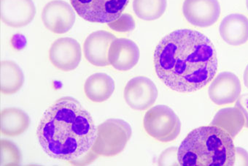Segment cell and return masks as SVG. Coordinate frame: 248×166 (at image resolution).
I'll return each instance as SVG.
<instances>
[{
	"instance_id": "cell-17",
	"label": "cell",
	"mask_w": 248,
	"mask_h": 166,
	"mask_svg": "<svg viewBox=\"0 0 248 166\" xmlns=\"http://www.w3.org/2000/svg\"><path fill=\"white\" fill-rule=\"evenodd\" d=\"M115 88V82L109 75L95 73L86 79L84 92L92 102H103L112 96Z\"/></svg>"
},
{
	"instance_id": "cell-24",
	"label": "cell",
	"mask_w": 248,
	"mask_h": 166,
	"mask_svg": "<svg viewBox=\"0 0 248 166\" xmlns=\"http://www.w3.org/2000/svg\"><path fill=\"white\" fill-rule=\"evenodd\" d=\"M235 107L242 112L245 119V126L248 128V94L240 95L236 100Z\"/></svg>"
},
{
	"instance_id": "cell-11",
	"label": "cell",
	"mask_w": 248,
	"mask_h": 166,
	"mask_svg": "<svg viewBox=\"0 0 248 166\" xmlns=\"http://www.w3.org/2000/svg\"><path fill=\"white\" fill-rule=\"evenodd\" d=\"M36 12L32 0H0L1 20L10 27L28 25L34 20Z\"/></svg>"
},
{
	"instance_id": "cell-13",
	"label": "cell",
	"mask_w": 248,
	"mask_h": 166,
	"mask_svg": "<svg viewBox=\"0 0 248 166\" xmlns=\"http://www.w3.org/2000/svg\"><path fill=\"white\" fill-rule=\"evenodd\" d=\"M116 39L109 32H94L88 36L83 44V52L86 60L96 67H107L109 64L108 54L111 43Z\"/></svg>"
},
{
	"instance_id": "cell-9",
	"label": "cell",
	"mask_w": 248,
	"mask_h": 166,
	"mask_svg": "<svg viewBox=\"0 0 248 166\" xmlns=\"http://www.w3.org/2000/svg\"><path fill=\"white\" fill-rule=\"evenodd\" d=\"M42 20L45 27L52 33L64 34L74 26L76 14L67 2L53 0L43 8Z\"/></svg>"
},
{
	"instance_id": "cell-18",
	"label": "cell",
	"mask_w": 248,
	"mask_h": 166,
	"mask_svg": "<svg viewBox=\"0 0 248 166\" xmlns=\"http://www.w3.org/2000/svg\"><path fill=\"white\" fill-rule=\"evenodd\" d=\"M24 83V75L15 62L5 60L0 64V90L4 95L18 92Z\"/></svg>"
},
{
	"instance_id": "cell-26",
	"label": "cell",
	"mask_w": 248,
	"mask_h": 166,
	"mask_svg": "<svg viewBox=\"0 0 248 166\" xmlns=\"http://www.w3.org/2000/svg\"><path fill=\"white\" fill-rule=\"evenodd\" d=\"M243 80L245 86L248 89V65L245 68V72H244Z\"/></svg>"
},
{
	"instance_id": "cell-6",
	"label": "cell",
	"mask_w": 248,
	"mask_h": 166,
	"mask_svg": "<svg viewBox=\"0 0 248 166\" xmlns=\"http://www.w3.org/2000/svg\"><path fill=\"white\" fill-rule=\"evenodd\" d=\"M129 0H70L76 12L86 21L109 24L120 18Z\"/></svg>"
},
{
	"instance_id": "cell-1",
	"label": "cell",
	"mask_w": 248,
	"mask_h": 166,
	"mask_svg": "<svg viewBox=\"0 0 248 166\" xmlns=\"http://www.w3.org/2000/svg\"><path fill=\"white\" fill-rule=\"evenodd\" d=\"M154 67L158 79L171 90L189 93L212 82L217 58L211 40L196 30H175L155 48Z\"/></svg>"
},
{
	"instance_id": "cell-2",
	"label": "cell",
	"mask_w": 248,
	"mask_h": 166,
	"mask_svg": "<svg viewBox=\"0 0 248 166\" xmlns=\"http://www.w3.org/2000/svg\"><path fill=\"white\" fill-rule=\"evenodd\" d=\"M97 128L87 110L76 98L63 97L45 112L37 136L46 154L75 166L90 164Z\"/></svg>"
},
{
	"instance_id": "cell-4",
	"label": "cell",
	"mask_w": 248,
	"mask_h": 166,
	"mask_svg": "<svg viewBox=\"0 0 248 166\" xmlns=\"http://www.w3.org/2000/svg\"><path fill=\"white\" fill-rule=\"evenodd\" d=\"M132 135L130 125L120 119H109L97 127L96 138L90 153V163L99 157H114L122 152Z\"/></svg>"
},
{
	"instance_id": "cell-12",
	"label": "cell",
	"mask_w": 248,
	"mask_h": 166,
	"mask_svg": "<svg viewBox=\"0 0 248 166\" xmlns=\"http://www.w3.org/2000/svg\"><path fill=\"white\" fill-rule=\"evenodd\" d=\"M242 85L239 78L231 72L219 73L208 89L210 100L216 105L233 103L240 96Z\"/></svg>"
},
{
	"instance_id": "cell-23",
	"label": "cell",
	"mask_w": 248,
	"mask_h": 166,
	"mask_svg": "<svg viewBox=\"0 0 248 166\" xmlns=\"http://www.w3.org/2000/svg\"><path fill=\"white\" fill-rule=\"evenodd\" d=\"M177 149L176 147L167 149L161 153L158 160V166H177L179 164L177 157Z\"/></svg>"
},
{
	"instance_id": "cell-16",
	"label": "cell",
	"mask_w": 248,
	"mask_h": 166,
	"mask_svg": "<svg viewBox=\"0 0 248 166\" xmlns=\"http://www.w3.org/2000/svg\"><path fill=\"white\" fill-rule=\"evenodd\" d=\"M30 125V116L20 108H5L1 112L0 131L5 136H19L27 131Z\"/></svg>"
},
{
	"instance_id": "cell-15",
	"label": "cell",
	"mask_w": 248,
	"mask_h": 166,
	"mask_svg": "<svg viewBox=\"0 0 248 166\" xmlns=\"http://www.w3.org/2000/svg\"><path fill=\"white\" fill-rule=\"evenodd\" d=\"M219 33L223 41L230 46L245 44L248 41V18L239 14L226 16L220 22Z\"/></svg>"
},
{
	"instance_id": "cell-3",
	"label": "cell",
	"mask_w": 248,
	"mask_h": 166,
	"mask_svg": "<svg viewBox=\"0 0 248 166\" xmlns=\"http://www.w3.org/2000/svg\"><path fill=\"white\" fill-rule=\"evenodd\" d=\"M236 147L232 137L219 127L203 126L191 131L177 151L182 166H234Z\"/></svg>"
},
{
	"instance_id": "cell-8",
	"label": "cell",
	"mask_w": 248,
	"mask_h": 166,
	"mask_svg": "<svg viewBox=\"0 0 248 166\" xmlns=\"http://www.w3.org/2000/svg\"><path fill=\"white\" fill-rule=\"evenodd\" d=\"M49 59L58 70L72 71L81 61V48L78 42L71 37L57 39L50 46Z\"/></svg>"
},
{
	"instance_id": "cell-5",
	"label": "cell",
	"mask_w": 248,
	"mask_h": 166,
	"mask_svg": "<svg viewBox=\"0 0 248 166\" xmlns=\"http://www.w3.org/2000/svg\"><path fill=\"white\" fill-rule=\"evenodd\" d=\"M144 128L150 136L163 143L171 142L180 135L181 122L167 105H158L148 110L143 120Z\"/></svg>"
},
{
	"instance_id": "cell-14",
	"label": "cell",
	"mask_w": 248,
	"mask_h": 166,
	"mask_svg": "<svg viewBox=\"0 0 248 166\" xmlns=\"http://www.w3.org/2000/svg\"><path fill=\"white\" fill-rule=\"evenodd\" d=\"M140 49L132 40L116 38L109 49V64L120 71H127L133 68L140 60Z\"/></svg>"
},
{
	"instance_id": "cell-19",
	"label": "cell",
	"mask_w": 248,
	"mask_h": 166,
	"mask_svg": "<svg viewBox=\"0 0 248 166\" xmlns=\"http://www.w3.org/2000/svg\"><path fill=\"white\" fill-rule=\"evenodd\" d=\"M210 125L222 128L234 138L245 126V119L236 107L222 108L216 114Z\"/></svg>"
},
{
	"instance_id": "cell-21",
	"label": "cell",
	"mask_w": 248,
	"mask_h": 166,
	"mask_svg": "<svg viewBox=\"0 0 248 166\" xmlns=\"http://www.w3.org/2000/svg\"><path fill=\"white\" fill-rule=\"evenodd\" d=\"M21 154L17 146L8 140L0 141V166H19Z\"/></svg>"
},
{
	"instance_id": "cell-22",
	"label": "cell",
	"mask_w": 248,
	"mask_h": 166,
	"mask_svg": "<svg viewBox=\"0 0 248 166\" xmlns=\"http://www.w3.org/2000/svg\"><path fill=\"white\" fill-rule=\"evenodd\" d=\"M108 25L114 31L119 33L132 31L135 28V20L129 14H122L116 21L109 23Z\"/></svg>"
},
{
	"instance_id": "cell-20",
	"label": "cell",
	"mask_w": 248,
	"mask_h": 166,
	"mask_svg": "<svg viewBox=\"0 0 248 166\" xmlns=\"http://www.w3.org/2000/svg\"><path fill=\"white\" fill-rule=\"evenodd\" d=\"M167 0H134L133 10L144 21H154L162 17L167 9Z\"/></svg>"
},
{
	"instance_id": "cell-25",
	"label": "cell",
	"mask_w": 248,
	"mask_h": 166,
	"mask_svg": "<svg viewBox=\"0 0 248 166\" xmlns=\"http://www.w3.org/2000/svg\"><path fill=\"white\" fill-rule=\"evenodd\" d=\"M235 156V165L236 166H248V152L240 147L236 148Z\"/></svg>"
},
{
	"instance_id": "cell-7",
	"label": "cell",
	"mask_w": 248,
	"mask_h": 166,
	"mask_svg": "<svg viewBox=\"0 0 248 166\" xmlns=\"http://www.w3.org/2000/svg\"><path fill=\"white\" fill-rule=\"evenodd\" d=\"M158 91L153 81L145 76L131 79L124 89V99L127 105L136 111H144L154 105Z\"/></svg>"
},
{
	"instance_id": "cell-10",
	"label": "cell",
	"mask_w": 248,
	"mask_h": 166,
	"mask_svg": "<svg viewBox=\"0 0 248 166\" xmlns=\"http://www.w3.org/2000/svg\"><path fill=\"white\" fill-rule=\"evenodd\" d=\"M183 13L190 24L205 28L216 24L220 18V5L217 0H185Z\"/></svg>"
},
{
	"instance_id": "cell-27",
	"label": "cell",
	"mask_w": 248,
	"mask_h": 166,
	"mask_svg": "<svg viewBox=\"0 0 248 166\" xmlns=\"http://www.w3.org/2000/svg\"><path fill=\"white\" fill-rule=\"evenodd\" d=\"M246 6L248 10V0H246Z\"/></svg>"
}]
</instances>
